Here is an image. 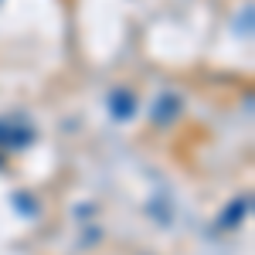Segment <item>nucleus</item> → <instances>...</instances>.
<instances>
[{"label": "nucleus", "mask_w": 255, "mask_h": 255, "mask_svg": "<svg viewBox=\"0 0 255 255\" xmlns=\"http://www.w3.org/2000/svg\"><path fill=\"white\" fill-rule=\"evenodd\" d=\"M0 167H3V160H0Z\"/></svg>", "instance_id": "5"}, {"label": "nucleus", "mask_w": 255, "mask_h": 255, "mask_svg": "<svg viewBox=\"0 0 255 255\" xmlns=\"http://www.w3.org/2000/svg\"><path fill=\"white\" fill-rule=\"evenodd\" d=\"M177 116H180V99L177 96L157 99V109H153V119H157V123H174Z\"/></svg>", "instance_id": "4"}, {"label": "nucleus", "mask_w": 255, "mask_h": 255, "mask_svg": "<svg viewBox=\"0 0 255 255\" xmlns=\"http://www.w3.org/2000/svg\"><path fill=\"white\" fill-rule=\"evenodd\" d=\"M31 143H34L31 123H24L20 116H0V146L3 150H24Z\"/></svg>", "instance_id": "1"}, {"label": "nucleus", "mask_w": 255, "mask_h": 255, "mask_svg": "<svg viewBox=\"0 0 255 255\" xmlns=\"http://www.w3.org/2000/svg\"><path fill=\"white\" fill-rule=\"evenodd\" d=\"M249 208H252V197H249V194L235 197V201H232V204L221 211V221H218V225H221V228H235L238 221L249 215Z\"/></svg>", "instance_id": "3"}, {"label": "nucleus", "mask_w": 255, "mask_h": 255, "mask_svg": "<svg viewBox=\"0 0 255 255\" xmlns=\"http://www.w3.org/2000/svg\"><path fill=\"white\" fill-rule=\"evenodd\" d=\"M109 113H113V119H119V123L133 119L136 116V96H133L129 89H113V92H109Z\"/></svg>", "instance_id": "2"}]
</instances>
